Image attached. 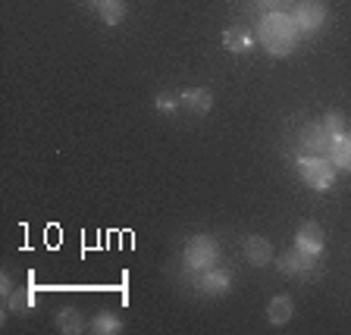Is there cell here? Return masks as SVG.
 Listing matches in <instances>:
<instances>
[{"mask_svg": "<svg viewBox=\"0 0 351 335\" xmlns=\"http://www.w3.org/2000/svg\"><path fill=\"white\" fill-rule=\"evenodd\" d=\"M298 35H301V29L295 25V19L292 16H282V13L263 16L261 29H257L261 44L267 47V53H273V57H285V53H292L295 44H298Z\"/></svg>", "mask_w": 351, "mask_h": 335, "instance_id": "obj_1", "label": "cell"}, {"mask_svg": "<svg viewBox=\"0 0 351 335\" xmlns=\"http://www.w3.org/2000/svg\"><path fill=\"white\" fill-rule=\"evenodd\" d=\"M298 173L304 179V185H311L314 191H326L336 185V169L326 157L314 153V157H298Z\"/></svg>", "mask_w": 351, "mask_h": 335, "instance_id": "obj_2", "label": "cell"}, {"mask_svg": "<svg viewBox=\"0 0 351 335\" xmlns=\"http://www.w3.org/2000/svg\"><path fill=\"white\" fill-rule=\"evenodd\" d=\"M217 260H219V245L210 235H195V238H189V245H185V263H189L191 270H197V273L213 270Z\"/></svg>", "mask_w": 351, "mask_h": 335, "instance_id": "obj_3", "label": "cell"}, {"mask_svg": "<svg viewBox=\"0 0 351 335\" xmlns=\"http://www.w3.org/2000/svg\"><path fill=\"white\" fill-rule=\"evenodd\" d=\"M279 273H282V276H292V279H317L320 263H317L314 254H304V251L295 248L279 257Z\"/></svg>", "mask_w": 351, "mask_h": 335, "instance_id": "obj_4", "label": "cell"}, {"mask_svg": "<svg viewBox=\"0 0 351 335\" xmlns=\"http://www.w3.org/2000/svg\"><path fill=\"white\" fill-rule=\"evenodd\" d=\"M292 19L301 32H317L326 22V7H323L320 0H301L298 7H295Z\"/></svg>", "mask_w": 351, "mask_h": 335, "instance_id": "obj_5", "label": "cell"}, {"mask_svg": "<svg viewBox=\"0 0 351 335\" xmlns=\"http://www.w3.org/2000/svg\"><path fill=\"white\" fill-rule=\"evenodd\" d=\"M195 288L201 295H210V298H219L232 288V273L229 270H204L195 279Z\"/></svg>", "mask_w": 351, "mask_h": 335, "instance_id": "obj_6", "label": "cell"}, {"mask_svg": "<svg viewBox=\"0 0 351 335\" xmlns=\"http://www.w3.org/2000/svg\"><path fill=\"white\" fill-rule=\"evenodd\" d=\"M323 241H326V235H323V229L317 226V223H301L298 232H295V248L304 251V254L320 257Z\"/></svg>", "mask_w": 351, "mask_h": 335, "instance_id": "obj_7", "label": "cell"}, {"mask_svg": "<svg viewBox=\"0 0 351 335\" xmlns=\"http://www.w3.org/2000/svg\"><path fill=\"white\" fill-rule=\"evenodd\" d=\"M329 145H332V135L326 132L323 123H307L304 129H301V147H304V151L323 153V151H329Z\"/></svg>", "mask_w": 351, "mask_h": 335, "instance_id": "obj_8", "label": "cell"}, {"mask_svg": "<svg viewBox=\"0 0 351 335\" xmlns=\"http://www.w3.org/2000/svg\"><path fill=\"white\" fill-rule=\"evenodd\" d=\"M245 257H248V263H254V266H270L273 245L263 238V235H248V238H245Z\"/></svg>", "mask_w": 351, "mask_h": 335, "instance_id": "obj_9", "label": "cell"}, {"mask_svg": "<svg viewBox=\"0 0 351 335\" xmlns=\"http://www.w3.org/2000/svg\"><path fill=\"white\" fill-rule=\"evenodd\" d=\"M179 103H182L185 110H191V113H207V110L213 107V95L207 91V88H189V91H182L179 95Z\"/></svg>", "mask_w": 351, "mask_h": 335, "instance_id": "obj_10", "label": "cell"}, {"mask_svg": "<svg viewBox=\"0 0 351 335\" xmlns=\"http://www.w3.org/2000/svg\"><path fill=\"white\" fill-rule=\"evenodd\" d=\"M292 317H295V304H292V298H285V295H276V298L267 304V320H270L273 326H285Z\"/></svg>", "mask_w": 351, "mask_h": 335, "instance_id": "obj_11", "label": "cell"}, {"mask_svg": "<svg viewBox=\"0 0 351 335\" xmlns=\"http://www.w3.org/2000/svg\"><path fill=\"white\" fill-rule=\"evenodd\" d=\"M91 10L104 19V25H117L125 16V3L123 0H91Z\"/></svg>", "mask_w": 351, "mask_h": 335, "instance_id": "obj_12", "label": "cell"}, {"mask_svg": "<svg viewBox=\"0 0 351 335\" xmlns=\"http://www.w3.org/2000/svg\"><path fill=\"white\" fill-rule=\"evenodd\" d=\"M329 160L332 166H342V169H351V135H336L332 145H329Z\"/></svg>", "mask_w": 351, "mask_h": 335, "instance_id": "obj_13", "label": "cell"}, {"mask_svg": "<svg viewBox=\"0 0 351 335\" xmlns=\"http://www.w3.org/2000/svg\"><path fill=\"white\" fill-rule=\"evenodd\" d=\"M10 310H13V314H29L32 307H35V288H32V282L25 285V288H16L13 295H10Z\"/></svg>", "mask_w": 351, "mask_h": 335, "instance_id": "obj_14", "label": "cell"}, {"mask_svg": "<svg viewBox=\"0 0 351 335\" xmlns=\"http://www.w3.org/2000/svg\"><path fill=\"white\" fill-rule=\"evenodd\" d=\"M57 329L63 335H75V332H82L85 329V323H82V314L75 310V307H63L57 314Z\"/></svg>", "mask_w": 351, "mask_h": 335, "instance_id": "obj_15", "label": "cell"}, {"mask_svg": "<svg viewBox=\"0 0 351 335\" xmlns=\"http://www.w3.org/2000/svg\"><path fill=\"white\" fill-rule=\"evenodd\" d=\"M223 44H226V47H229L232 53H245V51H251L254 38H251L245 29H229L226 35H223Z\"/></svg>", "mask_w": 351, "mask_h": 335, "instance_id": "obj_16", "label": "cell"}, {"mask_svg": "<svg viewBox=\"0 0 351 335\" xmlns=\"http://www.w3.org/2000/svg\"><path fill=\"white\" fill-rule=\"evenodd\" d=\"M91 332L95 335H119L123 332V323H119V317H113V314H97L95 320H91Z\"/></svg>", "mask_w": 351, "mask_h": 335, "instance_id": "obj_17", "label": "cell"}, {"mask_svg": "<svg viewBox=\"0 0 351 335\" xmlns=\"http://www.w3.org/2000/svg\"><path fill=\"white\" fill-rule=\"evenodd\" d=\"M323 125H326V132L336 138V135H342V132H345V116L332 110V113H326V116H323Z\"/></svg>", "mask_w": 351, "mask_h": 335, "instance_id": "obj_18", "label": "cell"}, {"mask_svg": "<svg viewBox=\"0 0 351 335\" xmlns=\"http://www.w3.org/2000/svg\"><path fill=\"white\" fill-rule=\"evenodd\" d=\"M154 107L157 110H163V113H169V110H176L179 107V97H173V95H160L157 101H154Z\"/></svg>", "mask_w": 351, "mask_h": 335, "instance_id": "obj_19", "label": "cell"}, {"mask_svg": "<svg viewBox=\"0 0 351 335\" xmlns=\"http://www.w3.org/2000/svg\"><path fill=\"white\" fill-rule=\"evenodd\" d=\"M0 292H3V298H10V295H13V285H10V276L0 279Z\"/></svg>", "mask_w": 351, "mask_h": 335, "instance_id": "obj_20", "label": "cell"}, {"mask_svg": "<svg viewBox=\"0 0 351 335\" xmlns=\"http://www.w3.org/2000/svg\"><path fill=\"white\" fill-rule=\"evenodd\" d=\"M263 3H273V0H263Z\"/></svg>", "mask_w": 351, "mask_h": 335, "instance_id": "obj_21", "label": "cell"}]
</instances>
